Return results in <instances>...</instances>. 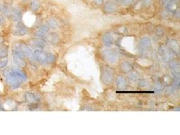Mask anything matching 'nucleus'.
I'll return each instance as SVG.
<instances>
[{
  "label": "nucleus",
  "instance_id": "1",
  "mask_svg": "<svg viewBox=\"0 0 180 135\" xmlns=\"http://www.w3.org/2000/svg\"><path fill=\"white\" fill-rule=\"evenodd\" d=\"M4 77H5L6 82L11 88L17 89L20 87L22 84V80L13 72L12 69H7L4 71Z\"/></svg>",
  "mask_w": 180,
  "mask_h": 135
},
{
  "label": "nucleus",
  "instance_id": "2",
  "mask_svg": "<svg viewBox=\"0 0 180 135\" xmlns=\"http://www.w3.org/2000/svg\"><path fill=\"white\" fill-rule=\"evenodd\" d=\"M34 58L36 61L41 63H44V64L45 63H48V64L53 63L56 59L55 56L53 54L47 53V52L40 49L34 51Z\"/></svg>",
  "mask_w": 180,
  "mask_h": 135
},
{
  "label": "nucleus",
  "instance_id": "3",
  "mask_svg": "<svg viewBox=\"0 0 180 135\" xmlns=\"http://www.w3.org/2000/svg\"><path fill=\"white\" fill-rule=\"evenodd\" d=\"M12 59L13 62L15 64L20 67H25L26 63L25 61V56L22 50L20 44L17 45L15 49L12 51Z\"/></svg>",
  "mask_w": 180,
  "mask_h": 135
},
{
  "label": "nucleus",
  "instance_id": "4",
  "mask_svg": "<svg viewBox=\"0 0 180 135\" xmlns=\"http://www.w3.org/2000/svg\"><path fill=\"white\" fill-rule=\"evenodd\" d=\"M101 80L104 84H111L114 80V75L113 70L107 66H103L101 68Z\"/></svg>",
  "mask_w": 180,
  "mask_h": 135
},
{
  "label": "nucleus",
  "instance_id": "5",
  "mask_svg": "<svg viewBox=\"0 0 180 135\" xmlns=\"http://www.w3.org/2000/svg\"><path fill=\"white\" fill-rule=\"evenodd\" d=\"M102 55H103V57L106 61L110 63L115 62L117 60V58H118L116 53L109 49H103V51H102Z\"/></svg>",
  "mask_w": 180,
  "mask_h": 135
},
{
  "label": "nucleus",
  "instance_id": "6",
  "mask_svg": "<svg viewBox=\"0 0 180 135\" xmlns=\"http://www.w3.org/2000/svg\"><path fill=\"white\" fill-rule=\"evenodd\" d=\"M29 32L28 28L21 22H18L16 26V29H15L14 34L17 36H24L27 34Z\"/></svg>",
  "mask_w": 180,
  "mask_h": 135
},
{
  "label": "nucleus",
  "instance_id": "7",
  "mask_svg": "<svg viewBox=\"0 0 180 135\" xmlns=\"http://www.w3.org/2000/svg\"><path fill=\"white\" fill-rule=\"evenodd\" d=\"M20 47L22 50L24 54L26 57H27L28 58H29L30 60H34V53L32 52V49L30 48L29 46L27 45H24V44H20Z\"/></svg>",
  "mask_w": 180,
  "mask_h": 135
},
{
  "label": "nucleus",
  "instance_id": "8",
  "mask_svg": "<svg viewBox=\"0 0 180 135\" xmlns=\"http://www.w3.org/2000/svg\"><path fill=\"white\" fill-rule=\"evenodd\" d=\"M102 41H103V44L107 47H111L113 45V37L111 34L109 33V32L104 34L103 38H102Z\"/></svg>",
  "mask_w": 180,
  "mask_h": 135
},
{
  "label": "nucleus",
  "instance_id": "9",
  "mask_svg": "<svg viewBox=\"0 0 180 135\" xmlns=\"http://www.w3.org/2000/svg\"><path fill=\"white\" fill-rule=\"evenodd\" d=\"M116 86L118 87L119 89H124L125 86H126L127 84V81L125 78L123 77V76H118L116 78Z\"/></svg>",
  "mask_w": 180,
  "mask_h": 135
},
{
  "label": "nucleus",
  "instance_id": "10",
  "mask_svg": "<svg viewBox=\"0 0 180 135\" xmlns=\"http://www.w3.org/2000/svg\"><path fill=\"white\" fill-rule=\"evenodd\" d=\"M177 8H178V4L177 0H170L167 4V9L171 12H175Z\"/></svg>",
  "mask_w": 180,
  "mask_h": 135
},
{
  "label": "nucleus",
  "instance_id": "11",
  "mask_svg": "<svg viewBox=\"0 0 180 135\" xmlns=\"http://www.w3.org/2000/svg\"><path fill=\"white\" fill-rule=\"evenodd\" d=\"M121 70L124 73H129L132 70L133 66L130 63L127 62H123L120 65Z\"/></svg>",
  "mask_w": 180,
  "mask_h": 135
},
{
  "label": "nucleus",
  "instance_id": "12",
  "mask_svg": "<svg viewBox=\"0 0 180 135\" xmlns=\"http://www.w3.org/2000/svg\"><path fill=\"white\" fill-rule=\"evenodd\" d=\"M140 46L144 49H148L151 46V41L148 37H143L140 41Z\"/></svg>",
  "mask_w": 180,
  "mask_h": 135
},
{
  "label": "nucleus",
  "instance_id": "13",
  "mask_svg": "<svg viewBox=\"0 0 180 135\" xmlns=\"http://www.w3.org/2000/svg\"><path fill=\"white\" fill-rule=\"evenodd\" d=\"M25 99L28 103H34L37 101V97L36 96L34 93L28 92L25 94Z\"/></svg>",
  "mask_w": 180,
  "mask_h": 135
},
{
  "label": "nucleus",
  "instance_id": "14",
  "mask_svg": "<svg viewBox=\"0 0 180 135\" xmlns=\"http://www.w3.org/2000/svg\"><path fill=\"white\" fill-rule=\"evenodd\" d=\"M117 6L112 2H107L105 5V11L107 13H113L117 10Z\"/></svg>",
  "mask_w": 180,
  "mask_h": 135
},
{
  "label": "nucleus",
  "instance_id": "15",
  "mask_svg": "<svg viewBox=\"0 0 180 135\" xmlns=\"http://www.w3.org/2000/svg\"><path fill=\"white\" fill-rule=\"evenodd\" d=\"M49 31V27L47 25H43L39 29L37 32H36V35L39 37H43L45 34H47Z\"/></svg>",
  "mask_w": 180,
  "mask_h": 135
},
{
  "label": "nucleus",
  "instance_id": "16",
  "mask_svg": "<svg viewBox=\"0 0 180 135\" xmlns=\"http://www.w3.org/2000/svg\"><path fill=\"white\" fill-rule=\"evenodd\" d=\"M14 73L22 81H26L27 80V77L22 71L18 69H12Z\"/></svg>",
  "mask_w": 180,
  "mask_h": 135
},
{
  "label": "nucleus",
  "instance_id": "17",
  "mask_svg": "<svg viewBox=\"0 0 180 135\" xmlns=\"http://www.w3.org/2000/svg\"><path fill=\"white\" fill-rule=\"evenodd\" d=\"M169 45L171 49L176 53H179V45L175 40H171L169 41Z\"/></svg>",
  "mask_w": 180,
  "mask_h": 135
},
{
  "label": "nucleus",
  "instance_id": "18",
  "mask_svg": "<svg viewBox=\"0 0 180 135\" xmlns=\"http://www.w3.org/2000/svg\"><path fill=\"white\" fill-rule=\"evenodd\" d=\"M12 17L13 20L18 21L21 18V13L20 12V10L17 9H14L13 10L12 12Z\"/></svg>",
  "mask_w": 180,
  "mask_h": 135
},
{
  "label": "nucleus",
  "instance_id": "19",
  "mask_svg": "<svg viewBox=\"0 0 180 135\" xmlns=\"http://www.w3.org/2000/svg\"><path fill=\"white\" fill-rule=\"evenodd\" d=\"M8 55V48L7 46L0 47V58H6Z\"/></svg>",
  "mask_w": 180,
  "mask_h": 135
},
{
  "label": "nucleus",
  "instance_id": "20",
  "mask_svg": "<svg viewBox=\"0 0 180 135\" xmlns=\"http://www.w3.org/2000/svg\"><path fill=\"white\" fill-rule=\"evenodd\" d=\"M47 26L48 27H50L51 29H57L58 27L57 22L53 19H50L47 22Z\"/></svg>",
  "mask_w": 180,
  "mask_h": 135
},
{
  "label": "nucleus",
  "instance_id": "21",
  "mask_svg": "<svg viewBox=\"0 0 180 135\" xmlns=\"http://www.w3.org/2000/svg\"><path fill=\"white\" fill-rule=\"evenodd\" d=\"M30 8L32 11H37L40 8V4L38 1L33 0L31 3H30Z\"/></svg>",
  "mask_w": 180,
  "mask_h": 135
},
{
  "label": "nucleus",
  "instance_id": "22",
  "mask_svg": "<svg viewBox=\"0 0 180 135\" xmlns=\"http://www.w3.org/2000/svg\"><path fill=\"white\" fill-rule=\"evenodd\" d=\"M47 39L49 42L52 43H56L59 41V37L56 34H51L47 37Z\"/></svg>",
  "mask_w": 180,
  "mask_h": 135
},
{
  "label": "nucleus",
  "instance_id": "23",
  "mask_svg": "<svg viewBox=\"0 0 180 135\" xmlns=\"http://www.w3.org/2000/svg\"><path fill=\"white\" fill-rule=\"evenodd\" d=\"M169 66L171 67V68L175 72H179V63L177 62H175V61H173V62H171L169 64Z\"/></svg>",
  "mask_w": 180,
  "mask_h": 135
},
{
  "label": "nucleus",
  "instance_id": "24",
  "mask_svg": "<svg viewBox=\"0 0 180 135\" xmlns=\"http://www.w3.org/2000/svg\"><path fill=\"white\" fill-rule=\"evenodd\" d=\"M129 78L130 80H132V81L135 82L137 81V80L139 79V75L137 72H131L129 75Z\"/></svg>",
  "mask_w": 180,
  "mask_h": 135
},
{
  "label": "nucleus",
  "instance_id": "25",
  "mask_svg": "<svg viewBox=\"0 0 180 135\" xmlns=\"http://www.w3.org/2000/svg\"><path fill=\"white\" fill-rule=\"evenodd\" d=\"M160 53H161L162 56L165 58H169L171 56V53H170V51H169V50H167L164 48H162L160 50Z\"/></svg>",
  "mask_w": 180,
  "mask_h": 135
},
{
  "label": "nucleus",
  "instance_id": "26",
  "mask_svg": "<svg viewBox=\"0 0 180 135\" xmlns=\"http://www.w3.org/2000/svg\"><path fill=\"white\" fill-rule=\"evenodd\" d=\"M8 64V61L7 59H3L0 61V69L4 68L7 66V65Z\"/></svg>",
  "mask_w": 180,
  "mask_h": 135
},
{
  "label": "nucleus",
  "instance_id": "27",
  "mask_svg": "<svg viewBox=\"0 0 180 135\" xmlns=\"http://www.w3.org/2000/svg\"><path fill=\"white\" fill-rule=\"evenodd\" d=\"M139 85L141 87H145L148 86V82L146 80H141L139 82Z\"/></svg>",
  "mask_w": 180,
  "mask_h": 135
},
{
  "label": "nucleus",
  "instance_id": "28",
  "mask_svg": "<svg viewBox=\"0 0 180 135\" xmlns=\"http://www.w3.org/2000/svg\"><path fill=\"white\" fill-rule=\"evenodd\" d=\"M134 0H122L123 4L125 6H128L130 4H131Z\"/></svg>",
  "mask_w": 180,
  "mask_h": 135
},
{
  "label": "nucleus",
  "instance_id": "29",
  "mask_svg": "<svg viewBox=\"0 0 180 135\" xmlns=\"http://www.w3.org/2000/svg\"><path fill=\"white\" fill-rule=\"evenodd\" d=\"M155 88L157 91H161L162 90V86L160 84H157Z\"/></svg>",
  "mask_w": 180,
  "mask_h": 135
},
{
  "label": "nucleus",
  "instance_id": "30",
  "mask_svg": "<svg viewBox=\"0 0 180 135\" xmlns=\"http://www.w3.org/2000/svg\"><path fill=\"white\" fill-rule=\"evenodd\" d=\"M152 1H153V0H144V4L147 6L151 5Z\"/></svg>",
  "mask_w": 180,
  "mask_h": 135
},
{
  "label": "nucleus",
  "instance_id": "31",
  "mask_svg": "<svg viewBox=\"0 0 180 135\" xmlns=\"http://www.w3.org/2000/svg\"><path fill=\"white\" fill-rule=\"evenodd\" d=\"M94 1L97 5H101V4H103V0H94Z\"/></svg>",
  "mask_w": 180,
  "mask_h": 135
},
{
  "label": "nucleus",
  "instance_id": "32",
  "mask_svg": "<svg viewBox=\"0 0 180 135\" xmlns=\"http://www.w3.org/2000/svg\"><path fill=\"white\" fill-rule=\"evenodd\" d=\"M117 1H122V0H117Z\"/></svg>",
  "mask_w": 180,
  "mask_h": 135
},
{
  "label": "nucleus",
  "instance_id": "33",
  "mask_svg": "<svg viewBox=\"0 0 180 135\" xmlns=\"http://www.w3.org/2000/svg\"><path fill=\"white\" fill-rule=\"evenodd\" d=\"M1 7H0V12H1Z\"/></svg>",
  "mask_w": 180,
  "mask_h": 135
}]
</instances>
